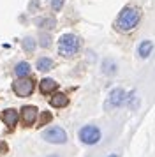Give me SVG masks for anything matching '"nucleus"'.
I'll return each mask as SVG.
<instances>
[{
  "label": "nucleus",
  "mask_w": 155,
  "mask_h": 157,
  "mask_svg": "<svg viewBox=\"0 0 155 157\" xmlns=\"http://www.w3.org/2000/svg\"><path fill=\"white\" fill-rule=\"evenodd\" d=\"M139 20H141L139 9L138 7H125V9H122V13L118 14L115 27H116L120 32H130L132 29L138 27Z\"/></svg>",
  "instance_id": "f257e3e1"
},
{
  "label": "nucleus",
  "mask_w": 155,
  "mask_h": 157,
  "mask_svg": "<svg viewBox=\"0 0 155 157\" xmlns=\"http://www.w3.org/2000/svg\"><path fill=\"white\" fill-rule=\"evenodd\" d=\"M79 50V39L74 34H63L58 41V53L65 58L74 57Z\"/></svg>",
  "instance_id": "f03ea898"
},
{
  "label": "nucleus",
  "mask_w": 155,
  "mask_h": 157,
  "mask_svg": "<svg viewBox=\"0 0 155 157\" xmlns=\"http://www.w3.org/2000/svg\"><path fill=\"white\" fill-rule=\"evenodd\" d=\"M34 88H35V81L32 78H27V76L21 79H16L13 83V90L18 97H28V95H32Z\"/></svg>",
  "instance_id": "7ed1b4c3"
},
{
  "label": "nucleus",
  "mask_w": 155,
  "mask_h": 157,
  "mask_svg": "<svg viewBox=\"0 0 155 157\" xmlns=\"http://www.w3.org/2000/svg\"><path fill=\"white\" fill-rule=\"evenodd\" d=\"M79 140L85 143V145H95L100 140V131L95 125H85L81 131H79Z\"/></svg>",
  "instance_id": "20e7f679"
},
{
  "label": "nucleus",
  "mask_w": 155,
  "mask_h": 157,
  "mask_svg": "<svg viewBox=\"0 0 155 157\" xmlns=\"http://www.w3.org/2000/svg\"><path fill=\"white\" fill-rule=\"evenodd\" d=\"M42 138L46 140L48 143H65L67 141V134H65V131L60 127H49L46 129L44 132H42Z\"/></svg>",
  "instance_id": "39448f33"
},
{
  "label": "nucleus",
  "mask_w": 155,
  "mask_h": 157,
  "mask_svg": "<svg viewBox=\"0 0 155 157\" xmlns=\"http://www.w3.org/2000/svg\"><path fill=\"white\" fill-rule=\"evenodd\" d=\"M127 99V94L122 90V88H115L111 90L109 94V97H108V102H106V109H109V108H118L122 106Z\"/></svg>",
  "instance_id": "423d86ee"
},
{
  "label": "nucleus",
  "mask_w": 155,
  "mask_h": 157,
  "mask_svg": "<svg viewBox=\"0 0 155 157\" xmlns=\"http://www.w3.org/2000/svg\"><path fill=\"white\" fill-rule=\"evenodd\" d=\"M37 118V108L35 106H23L21 108V120L25 125H32Z\"/></svg>",
  "instance_id": "0eeeda50"
},
{
  "label": "nucleus",
  "mask_w": 155,
  "mask_h": 157,
  "mask_svg": "<svg viewBox=\"0 0 155 157\" xmlns=\"http://www.w3.org/2000/svg\"><path fill=\"white\" fill-rule=\"evenodd\" d=\"M56 86H58V83H56L55 79H51V78H44L41 83H39V88H41L42 94H51V92H55Z\"/></svg>",
  "instance_id": "6e6552de"
},
{
  "label": "nucleus",
  "mask_w": 155,
  "mask_h": 157,
  "mask_svg": "<svg viewBox=\"0 0 155 157\" xmlns=\"http://www.w3.org/2000/svg\"><path fill=\"white\" fill-rule=\"evenodd\" d=\"M49 104L55 108H65L69 104V97L65 94H55L51 99H49Z\"/></svg>",
  "instance_id": "1a4fd4ad"
},
{
  "label": "nucleus",
  "mask_w": 155,
  "mask_h": 157,
  "mask_svg": "<svg viewBox=\"0 0 155 157\" xmlns=\"http://www.w3.org/2000/svg\"><path fill=\"white\" fill-rule=\"evenodd\" d=\"M4 122H6L7 127H14L16 125V122H18V111L16 109H6L4 111Z\"/></svg>",
  "instance_id": "9d476101"
},
{
  "label": "nucleus",
  "mask_w": 155,
  "mask_h": 157,
  "mask_svg": "<svg viewBox=\"0 0 155 157\" xmlns=\"http://www.w3.org/2000/svg\"><path fill=\"white\" fill-rule=\"evenodd\" d=\"M152 50H153V43H152V41H143V43L138 46V53H139V57H141V58L150 57Z\"/></svg>",
  "instance_id": "9b49d317"
},
{
  "label": "nucleus",
  "mask_w": 155,
  "mask_h": 157,
  "mask_svg": "<svg viewBox=\"0 0 155 157\" xmlns=\"http://www.w3.org/2000/svg\"><path fill=\"white\" fill-rule=\"evenodd\" d=\"M14 72H16L18 78H25V76L30 74V65H28L27 62H20V64L14 67Z\"/></svg>",
  "instance_id": "f8f14e48"
},
{
  "label": "nucleus",
  "mask_w": 155,
  "mask_h": 157,
  "mask_svg": "<svg viewBox=\"0 0 155 157\" xmlns=\"http://www.w3.org/2000/svg\"><path fill=\"white\" fill-rule=\"evenodd\" d=\"M51 69H53V60H51V58H39V60H37V71H51Z\"/></svg>",
  "instance_id": "ddd939ff"
},
{
  "label": "nucleus",
  "mask_w": 155,
  "mask_h": 157,
  "mask_svg": "<svg viewBox=\"0 0 155 157\" xmlns=\"http://www.w3.org/2000/svg\"><path fill=\"white\" fill-rule=\"evenodd\" d=\"M102 71H104V74H115L116 72V64H115V60H104L102 62Z\"/></svg>",
  "instance_id": "4468645a"
},
{
  "label": "nucleus",
  "mask_w": 155,
  "mask_h": 157,
  "mask_svg": "<svg viewBox=\"0 0 155 157\" xmlns=\"http://www.w3.org/2000/svg\"><path fill=\"white\" fill-rule=\"evenodd\" d=\"M37 25L39 27H44V29H55V25H56V21H55V18H42V20H39L37 21Z\"/></svg>",
  "instance_id": "2eb2a0df"
},
{
  "label": "nucleus",
  "mask_w": 155,
  "mask_h": 157,
  "mask_svg": "<svg viewBox=\"0 0 155 157\" xmlns=\"http://www.w3.org/2000/svg\"><path fill=\"white\" fill-rule=\"evenodd\" d=\"M23 50L27 51V53H32L35 50V41L32 37H25L23 39Z\"/></svg>",
  "instance_id": "dca6fc26"
},
{
  "label": "nucleus",
  "mask_w": 155,
  "mask_h": 157,
  "mask_svg": "<svg viewBox=\"0 0 155 157\" xmlns=\"http://www.w3.org/2000/svg\"><path fill=\"white\" fill-rule=\"evenodd\" d=\"M51 44V36L49 34H41V46L42 48H49Z\"/></svg>",
  "instance_id": "f3484780"
},
{
  "label": "nucleus",
  "mask_w": 155,
  "mask_h": 157,
  "mask_svg": "<svg viewBox=\"0 0 155 157\" xmlns=\"http://www.w3.org/2000/svg\"><path fill=\"white\" fill-rule=\"evenodd\" d=\"M51 118H53V117H51V113H49V111H44V113L41 115V120H39V124H41V125H46V124H49V122H51Z\"/></svg>",
  "instance_id": "a211bd4d"
},
{
  "label": "nucleus",
  "mask_w": 155,
  "mask_h": 157,
  "mask_svg": "<svg viewBox=\"0 0 155 157\" xmlns=\"http://www.w3.org/2000/svg\"><path fill=\"white\" fill-rule=\"evenodd\" d=\"M51 7L53 11H60L63 7V0H51Z\"/></svg>",
  "instance_id": "6ab92c4d"
},
{
  "label": "nucleus",
  "mask_w": 155,
  "mask_h": 157,
  "mask_svg": "<svg viewBox=\"0 0 155 157\" xmlns=\"http://www.w3.org/2000/svg\"><path fill=\"white\" fill-rule=\"evenodd\" d=\"M6 150H7V145H6L4 141H0V155H2V154H4Z\"/></svg>",
  "instance_id": "aec40b11"
},
{
  "label": "nucleus",
  "mask_w": 155,
  "mask_h": 157,
  "mask_svg": "<svg viewBox=\"0 0 155 157\" xmlns=\"http://www.w3.org/2000/svg\"><path fill=\"white\" fill-rule=\"evenodd\" d=\"M109 157H118V155H116V154H113V155H109Z\"/></svg>",
  "instance_id": "412c9836"
},
{
  "label": "nucleus",
  "mask_w": 155,
  "mask_h": 157,
  "mask_svg": "<svg viewBox=\"0 0 155 157\" xmlns=\"http://www.w3.org/2000/svg\"><path fill=\"white\" fill-rule=\"evenodd\" d=\"M49 157H58V155H49Z\"/></svg>",
  "instance_id": "4be33fe9"
}]
</instances>
